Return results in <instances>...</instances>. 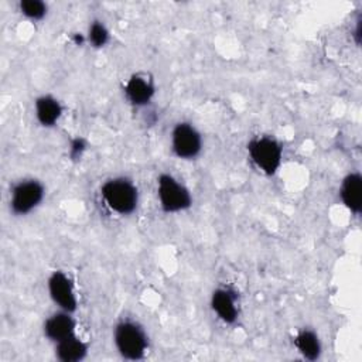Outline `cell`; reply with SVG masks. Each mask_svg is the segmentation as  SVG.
Masks as SVG:
<instances>
[{
    "instance_id": "3",
    "label": "cell",
    "mask_w": 362,
    "mask_h": 362,
    "mask_svg": "<svg viewBox=\"0 0 362 362\" xmlns=\"http://www.w3.org/2000/svg\"><path fill=\"white\" fill-rule=\"evenodd\" d=\"M157 195L164 212H180L192 204L189 191L170 174H161L157 180Z\"/></svg>"
},
{
    "instance_id": "17",
    "label": "cell",
    "mask_w": 362,
    "mask_h": 362,
    "mask_svg": "<svg viewBox=\"0 0 362 362\" xmlns=\"http://www.w3.org/2000/svg\"><path fill=\"white\" fill-rule=\"evenodd\" d=\"M85 150H86V140L82 139V137H75L69 144V157H71V160H74V161L79 160Z\"/></svg>"
},
{
    "instance_id": "5",
    "label": "cell",
    "mask_w": 362,
    "mask_h": 362,
    "mask_svg": "<svg viewBox=\"0 0 362 362\" xmlns=\"http://www.w3.org/2000/svg\"><path fill=\"white\" fill-rule=\"evenodd\" d=\"M44 198V185L37 180H24L11 189L10 209L14 215H27L40 205Z\"/></svg>"
},
{
    "instance_id": "8",
    "label": "cell",
    "mask_w": 362,
    "mask_h": 362,
    "mask_svg": "<svg viewBox=\"0 0 362 362\" xmlns=\"http://www.w3.org/2000/svg\"><path fill=\"white\" fill-rule=\"evenodd\" d=\"M74 334H75V321L71 317V313L61 310L59 313L52 314L44 322V335L55 344Z\"/></svg>"
},
{
    "instance_id": "18",
    "label": "cell",
    "mask_w": 362,
    "mask_h": 362,
    "mask_svg": "<svg viewBox=\"0 0 362 362\" xmlns=\"http://www.w3.org/2000/svg\"><path fill=\"white\" fill-rule=\"evenodd\" d=\"M72 41H74L76 45H82V44H83L85 41H88V40H86V37H85L83 34H74Z\"/></svg>"
},
{
    "instance_id": "2",
    "label": "cell",
    "mask_w": 362,
    "mask_h": 362,
    "mask_svg": "<svg viewBox=\"0 0 362 362\" xmlns=\"http://www.w3.org/2000/svg\"><path fill=\"white\" fill-rule=\"evenodd\" d=\"M115 345L119 354L130 361L141 359L147 351V337L133 321H122L115 328Z\"/></svg>"
},
{
    "instance_id": "10",
    "label": "cell",
    "mask_w": 362,
    "mask_h": 362,
    "mask_svg": "<svg viewBox=\"0 0 362 362\" xmlns=\"http://www.w3.org/2000/svg\"><path fill=\"white\" fill-rule=\"evenodd\" d=\"M344 205L354 214H359L362 209V177L359 173L348 174L341 184L339 189Z\"/></svg>"
},
{
    "instance_id": "12",
    "label": "cell",
    "mask_w": 362,
    "mask_h": 362,
    "mask_svg": "<svg viewBox=\"0 0 362 362\" xmlns=\"http://www.w3.org/2000/svg\"><path fill=\"white\" fill-rule=\"evenodd\" d=\"M62 115V106L51 95H42L35 99V117L44 127H52L57 124Z\"/></svg>"
},
{
    "instance_id": "13",
    "label": "cell",
    "mask_w": 362,
    "mask_h": 362,
    "mask_svg": "<svg viewBox=\"0 0 362 362\" xmlns=\"http://www.w3.org/2000/svg\"><path fill=\"white\" fill-rule=\"evenodd\" d=\"M88 345L75 334L55 344V356L61 362H79L85 359Z\"/></svg>"
},
{
    "instance_id": "14",
    "label": "cell",
    "mask_w": 362,
    "mask_h": 362,
    "mask_svg": "<svg viewBox=\"0 0 362 362\" xmlns=\"http://www.w3.org/2000/svg\"><path fill=\"white\" fill-rule=\"evenodd\" d=\"M298 352L308 361H315L321 355V342L318 335L311 329H303L296 335L294 339Z\"/></svg>"
},
{
    "instance_id": "16",
    "label": "cell",
    "mask_w": 362,
    "mask_h": 362,
    "mask_svg": "<svg viewBox=\"0 0 362 362\" xmlns=\"http://www.w3.org/2000/svg\"><path fill=\"white\" fill-rule=\"evenodd\" d=\"M20 11L30 20H41L47 14V4L41 0H21Z\"/></svg>"
},
{
    "instance_id": "4",
    "label": "cell",
    "mask_w": 362,
    "mask_h": 362,
    "mask_svg": "<svg viewBox=\"0 0 362 362\" xmlns=\"http://www.w3.org/2000/svg\"><path fill=\"white\" fill-rule=\"evenodd\" d=\"M247 151L255 165L267 175L274 174L281 164V146L272 137L253 139L247 144Z\"/></svg>"
},
{
    "instance_id": "7",
    "label": "cell",
    "mask_w": 362,
    "mask_h": 362,
    "mask_svg": "<svg viewBox=\"0 0 362 362\" xmlns=\"http://www.w3.org/2000/svg\"><path fill=\"white\" fill-rule=\"evenodd\" d=\"M48 293L51 300L66 313H74L78 307V300L69 277L64 272H54L48 279Z\"/></svg>"
},
{
    "instance_id": "9",
    "label": "cell",
    "mask_w": 362,
    "mask_h": 362,
    "mask_svg": "<svg viewBox=\"0 0 362 362\" xmlns=\"http://www.w3.org/2000/svg\"><path fill=\"white\" fill-rule=\"evenodd\" d=\"M124 93L133 106H144L151 100L154 95V85L151 79H147V76L134 74L127 79L124 85Z\"/></svg>"
},
{
    "instance_id": "11",
    "label": "cell",
    "mask_w": 362,
    "mask_h": 362,
    "mask_svg": "<svg viewBox=\"0 0 362 362\" xmlns=\"http://www.w3.org/2000/svg\"><path fill=\"white\" fill-rule=\"evenodd\" d=\"M211 305L223 322L233 324L238 320L236 301L228 288H216L211 296Z\"/></svg>"
},
{
    "instance_id": "6",
    "label": "cell",
    "mask_w": 362,
    "mask_h": 362,
    "mask_svg": "<svg viewBox=\"0 0 362 362\" xmlns=\"http://www.w3.org/2000/svg\"><path fill=\"white\" fill-rule=\"evenodd\" d=\"M171 147L178 158L192 160L201 153L202 137L192 124L181 122L173 129Z\"/></svg>"
},
{
    "instance_id": "1",
    "label": "cell",
    "mask_w": 362,
    "mask_h": 362,
    "mask_svg": "<svg viewBox=\"0 0 362 362\" xmlns=\"http://www.w3.org/2000/svg\"><path fill=\"white\" fill-rule=\"evenodd\" d=\"M100 194L106 205L119 215L132 214L139 202L137 188L126 178L107 180L102 185Z\"/></svg>"
},
{
    "instance_id": "15",
    "label": "cell",
    "mask_w": 362,
    "mask_h": 362,
    "mask_svg": "<svg viewBox=\"0 0 362 362\" xmlns=\"http://www.w3.org/2000/svg\"><path fill=\"white\" fill-rule=\"evenodd\" d=\"M86 40L89 41V44L95 48H102L107 44L109 41V30L106 28V25L102 21H92V24L89 25L88 30V35Z\"/></svg>"
}]
</instances>
